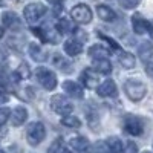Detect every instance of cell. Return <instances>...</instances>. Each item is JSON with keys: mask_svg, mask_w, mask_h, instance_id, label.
Wrapping results in <instances>:
<instances>
[{"mask_svg": "<svg viewBox=\"0 0 153 153\" xmlns=\"http://www.w3.org/2000/svg\"><path fill=\"white\" fill-rule=\"evenodd\" d=\"M46 136V129L45 124L40 121H34L28 126L26 129V139L31 146H38Z\"/></svg>", "mask_w": 153, "mask_h": 153, "instance_id": "7a4b0ae2", "label": "cell"}, {"mask_svg": "<svg viewBox=\"0 0 153 153\" xmlns=\"http://www.w3.org/2000/svg\"><path fill=\"white\" fill-rule=\"evenodd\" d=\"M89 57L92 60H100V58H109L110 57V51L101 45H94L89 49Z\"/></svg>", "mask_w": 153, "mask_h": 153, "instance_id": "2e32d148", "label": "cell"}, {"mask_svg": "<svg viewBox=\"0 0 153 153\" xmlns=\"http://www.w3.org/2000/svg\"><path fill=\"white\" fill-rule=\"evenodd\" d=\"M35 76L38 83H40L46 91H54L57 87V75L54 71H51L48 68H37L35 69Z\"/></svg>", "mask_w": 153, "mask_h": 153, "instance_id": "3957f363", "label": "cell"}, {"mask_svg": "<svg viewBox=\"0 0 153 153\" xmlns=\"http://www.w3.org/2000/svg\"><path fill=\"white\" fill-rule=\"evenodd\" d=\"M16 76H17V78H20V80H26V78H29V76H31V71H29V66L26 65V63H22V65L17 68Z\"/></svg>", "mask_w": 153, "mask_h": 153, "instance_id": "d4e9b609", "label": "cell"}, {"mask_svg": "<svg viewBox=\"0 0 153 153\" xmlns=\"http://www.w3.org/2000/svg\"><path fill=\"white\" fill-rule=\"evenodd\" d=\"M57 31L60 34H71L74 31V26H72V23L66 19H61L57 22Z\"/></svg>", "mask_w": 153, "mask_h": 153, "instance_id": "cb8c5ba5", "label": "cell"}, {"mask_svg": "<svg viewBox=\"0 0 153 153\" xmlns=\"http://www.w3.org/2000/svg\"><path fill=\"white\" fill-rule=\"evenodd\" d=\"M0 153H5V152H3V150H2V149H0Z\"/></svg>", "mask_w": 153, "mask_h": 153, "instance_id": "8d00e7d4", "label": "cell"}, {"mask_svg": "<svg viewBox=\"0 0 153 153\" xmlns=\"http://www.w3.org/2000/svg\"><path fill=\"white\" fill-rule=\"evenodd\" d=\"M138 55L141 60L149 61L153 57V43L150 42H143L141 45L138 46Z\"/></svg>", "mask_w": 153, "mask_h": 153, "instance_id": "e0dca14e", "label": "cell"}, {"mask_svg": "<svg viewBox=\"0 0 153 153\" xmlns=\"http://www.w3.org/2000/svg\"><path fill=\"white\" fill-rule=\"evenodd\" d=\"M97 94L103 98H109V97H113L117 94V84H115L112 80H106L103 83H100L97 86Z\"/></svg>", "mask_w": 153, "mask_h": 153, "instance_id": "30bf717a", "label": "cell"}, {"mask_svg": "<svg viewBox=\"0 0 153 153\" xmlns=\"http://www.w3.org/2000/svg\"><path fill=\"white\" fill-rule=\"evenodd\" d=\"M26 120H28V110L25 107L19 106L11 112V123L14 127H20L22 124L26 123Z\"/></svg>", "mask_w": 153, "mask_h": 153, "instance_id": "8fae6325", "label": "cell"}, {"mask_svg": "<svg viewBox=\"0 0 153 153\" xmlns=\"http://www.w3.org/2000/svg\"><path fill=\"white\" fill-rule=\"evenodd\" d=\"M49 3H52L54 6H57V5H61L63 3V0H48Z\"/></svg>", "mask_w": 153, "mask_h": 153, "instance_id": "836d02e7", "label": "cell"}, {"mask_svg": "<svg viewBox=\"0 0 153 153\" xmlns=\"http://www.w3.org/2000/svg\"><path fill=\"white\" fill-rule=\"evenodd\" d=\"M69 144H71V147L72 149H75L76 152H80V153H84V152H87V149H89V141L84 138V136H76V138H72L71 141H69Z\"/></svg>", "mask_w": 153, "mask_h": 153, "instance_id": "d6986e66", "label": "cell"}, {"mask_svg": "<svg viewBox=\"0 0 153 153\" xmlns=\"http://www.w3.org/2000/svg\"><path fill=\"white\" fill-rule=\"evenodd\" d=\"M124 130L126 133H129L132 136H139L143 135L144 132V124L141 121V118L135 117V115H127V117L124 118Z\"/></svg>", "mask_w": 153, "mask_h": 153, "instance_id": "52a82bcc", "label": "cell"}, {"mask_svg": "<svg viewBox=\"0 0 153 153\" xmlns=\"http://www.w3.org/2000/svg\"><path fill=\"white\" fill-rule=\"evenodd\" d=\"M61 124L65 127H69V129H78L81 126V121L76 117H74V115H66V117L61 118Z\"/></svg>", "mask_w": 153, "mask_h": 153, "instance_id": "603a6c76", "label": "cell"}, {"mask_svg": "<svg viewBox=\"0 0 153 153\" xmlns=\"http://www.w3.org/2000/svg\"><path fill=\"white\" fill-rule=\"evenodd\" d=\"M3 37V29H2V26H0V38Z\"/></svg>", "mask_w": 153, "mask_h": 153, "instance_id": "e575fe53", "label": "cell"}, {"mask_svg": "<svg viewBox=\"0 0 153 153\" xmlns=\"http://www.w3.org/2000/svg\"><path fill=\"white\" fill-rule=\"evenodd\" d=\"M97 14L103 22H113L117 20V12L112 8L106 6V5H98L97 6Z\"/></svg>", "mask_w": 153, "mask_h": 153, "instance_id": "9a60e30c", "label": "cell"}, {"mask_svg": "<svg viewBox=\"0 0 153 153\" xmlns=\"http://www.w3.org/2000/svg\"><path fill=\"white\" fill-rule=\"evenodd\" d=\"M63 89H65V92L72 98H83V95H84L83 86L76 81H72V80H66L63 83Z\"/></svg>", "mask_w": 153, "mask_h": 153, "instance_id": "9c48e42d", "label": "cell"}, {"mask_svg": "<svg viewBox=\"0 0 153 153\" xmlns=\"http://www.w3.org/2000/svg\"><path fill=\"white\" fill-rule=\"evenodd\" d=\"M124 92L132 101H141L147 95V86L138 80H127L124 83Z\"/></svg>", "mask_w": 153, "mask_h": 153, "instance_id": "6da1fadb", "label": "cell"}, {"mask_svg": "<svg viewBox=\"0 0 153 153\" xmlns=\"http://www.w3.org/2000/svg\"><path fill=\"white\" fill-rule=\"evenodd\" d=\"M65 152V149H63V141L58 138L55 139V141L51 144V147L48 149V153H63Z\"/></svg>", "mask_w": 153, "mask_h": 153, "instance_id": "4316f807", "label": "cell"}, {"mask_svg": "<svg viewBox=\"0 0 153 153\" xmlns=\"http://www.w3.org/2000/svg\"><path fill=\"white\" fill-rule=\"evenodd\" d=\"M2 22H3V26L8 29H16L20 28V19L16 12L12 11H5L2 14Z\"/></svg>", "mask_w": 153, "mask_h": 153, "instance_id": "7c38bea8", "label": "cell"}, {"mask_svg": "<svg viewBox=\"0 0 153 153\" xmlns=\"http://www.w3.org/2000/svg\"><path fill=\"white\" fill-rule=\"evenodd\" d=\"M9 117H11L9 109H8V107H0V126H3V124L8 121Z\"/></svg>", "mask_w": 153, "mask_h": 153, "instance_id": "f1b7e54d", "label": "cell"}, {"mask_svg": "<svg viewBox=\"0 0 153 153\" xmlns=\"http://www.w3.org/2000/svg\"><path fill=\"white\" fill-rule=\"evenodd\" d=\"M9 101V95H8V92L5 91V89L0 86V104H5V103H8Z\"/></svg>", "mask_w": 153, "mask_h": 153, "instance_id": "1f68e13d", "label": "cell"}, {"mask_svg": "<svg viewBox=\"0 0 153 153\" xmlns=\"http://www.w3.org/2000/svg\"><path fill=\"white\" fill-rule=\"evenodd\" d=\"M81 83L87 87V89H94L98 83V74L92 69H84L83 74H81Z\"/></svg>", "mask_w": 153, "mask_h": 153, "instance_id": "4fadbf2b", "label": "cell"}, {"mask_svg": "<svg viewBox=\"0 0 153 153\" xmlns=\"http://www.w3.org/2000/svg\"><path fill=\"white\" fill-rule=\"evenodd\" d=\"M65 52L69 55V57H76V55H80L83 52V45L78 42V40H75V38H72V40H68L65 43Z\"/></svg>", "mask_w": 153, "mask_h": 153, "instance_id": "5bb4252c", "label": "cell"}, {"mask_svg": "<svg viewBox=\"0 0 153 153\" xmlns=\"http://www.w3.org/2000/svg\"><path fill=\"white\" fill-rule=\"evenodd\" d=\"M71 17L81 25H87L92 22V11L86 3H78L71 9Z\"/></svg>", "mask_w": 153, "mask_h": 153, "instance_id": "8992f818", "label": "cell"}, {"mask_svg": "<svg viewBox=\"0 0 153 153\" xmlns=\"http://www.w3.org/2000/svg\"><path fill=\"white\" fill-rule=\"evenodd\" d=\"M54 63H55V66H58L63 72H72V71H71V69H72V65H71V63H66V65H65V60H63L61 55H55Z\"/></svg>", "mask_w": 153, "mask_h": 153, "instance_id": "484cf974", "label": "cell"}, {"mask_svg": "<svg viewBox=\"0 0 153 153\" xmlns=\"http://www.w3.org/2000/svg\"><path fill=\"white\" fill-rule=\"evenodd\" d=\"M51 107H52L55 113L61 115V117L71 115L74 110V104L69 101V98L65 95H58V94L52 95V98H51Z\"/></svg>", "mask_w": 153, "mask_h": 153, "instance_id": "277c9868", "label": "cell"}, {"mask_svg": "<svg viewBox=\"0 0 153 153\" xmlns=\"http://www.w3.org/2000/svg\"><path fill=\"white\" fill-rule=\"evenodd\" d=\"M143 153H150V152H143Z\"/></svg>", "mask_w": 153, "mask_h": 153, "instance_id": "74e56055", "label": "cell"}, {"mask_svg": "<svg viewBox=\"0 0 153 153\" xmlns=\"http://www.w3.org/2000/svg\"><path fill=\"white\" fill-rule=\"evenodd\" d=\"M132 28H133V32H135V34L143 35V34L149 32L150 23H149L141 14H133V17H132Z\"/></svg>", "mask_w": 153, "mask_h": 153, "instance_id": "ba28073f", "label": "cell"}, {"mask_svg": "<svg viewBox=\"0 0 153 153\" xmlns=\"http://www.w3.org/2000/svg\"><path fill=\"white\" fill-rule=\"evenodd\" d=\"M98 35H100L101 38H103L104 42H107V43H109V45H110V46H112L113 49H120V48H121V46H120V45H118L117 42H115V40H112L110 37H107V35H103V34H101V32H98Z\"/></svg>", "mask_w": 153, "mask_h": 153, "instance_id": "4dcf8cb0", "label": "cell"}, {"mask_svg": "<svg viewBox=\"0 0 153 153\" xmlns=\"http://www.w3.org/2000/svg\"><path fill=\"white\" fill-rule=\"evenodd\" d=\"M94 69L100 74L109 75L112 72V63L109 61V58H100V60H94Z\"/></svg>", "mask_w": 153, "mask_h": 153, "instance_id": "ac0fdd59", "label": "cell"}, {"mask_svg": "<svg viewBox=\"0 0 153 153\" xmlns=\"http://www.w3.org/2000/svg\"><path fill=\"white\" fill-rule=\"evenodd\" d=\"M118 3L124 9H135L139 3H141V0H118Z\"/></svg>", "mask_w": 153, "mask_h": 153, "instance_id": "83f0119b", "label": "cell"}, {"mask_svg": "<svg viewBox=\"0 0 153 153\" xmlns=\"http://www.w3.org/2000/svg\"><path fill=\"white\" fill-rule=\"evenodd\" d=\"M63 153H71V152H69V150H65V152H63Z\"/></svg>", "mask_w": 153, "mask_h": 153, "instance_id": "d590c367", "label": "cell"}, {"mask_svg": "<svg viewBox=\"0 0 153 153\" xmlns=\"http://www.w3.org/2000/svg\"><path fill=\"white\" fill-rule=\"evenodd\" d=\"M110 153H124V146L121 143V139L117 138V136H110L107 138V141H106Z\"/></svg>", "mask_w": 153, "mask_h": 153, "instance_id": "7402d4cb", "label": "cell"}, {"mask_svg": "<svg viewBox=\"0 0 153 153\" xmlns=\"http://www.w3.org/2000/svg\"><path fill=\"white\" fill-rule=\"evenodd\" d=\"M46 14V6L42 3H29L25 6L23 16L28 23H35Z\"/></svg>", "mask_w": 153, "mask_h": 153, "instance_id": "5b68a950", "label": "cell"}, {"mask_svg": "<svg viewBox=\"0 0 153 153\" xmlns=\"http://www.w3.org/2000/svg\"><path fill=\"white\" fill-rule=\"evenodd\" d=\"M146 72H147V75L150 76V78H153V63H149V65L146 66Z\"/></svg>", "mask_w": 153, "mask_h": 153, "instance_id": "d6a6232c", "label": "cell"}, {"mask_svg": "<svg viewBox=\"0 0 153 153\" xmlns=\"http://www.w3.org/2000/svg\"><path fill=\"white\" fill-rule=\"evenodd\" d=\"M29 55L35 60V61H45L46 60V51L42 48V46H38L35 43H31L29 45Z\"/></svg>", "mask_w": 153, "mask_h": 153, "instance_id": "44dd1931", "label": "cell"}, {"mask_svg": "<svg viewBox=\"0 0 153 153\" xmlns=\"http://www.w3.org/2000/svg\"><path fill=\"white\" fill-rule=\"evenodd\" d=\"M138 152V147L133 141H127L126 143V147H124V153H136Z\"/></svg>", "mask_w": 153, "mask_h": 153, "instance_id": "f546056e", "label": "cell"}, {"mask_svg": "<svg viewBox=\"0 0 153 153\" xmlns=\"http://www.w3.org/2000/svg\"><path fill=\"white\" fill-rule=\"evenodd\" d=\"M118 61H120V65L126 69H133L135 65H136V58L130 52H120Z\"/></svg>", "mask_w": 153, "mask_h": 153, "instance_id": "ffe728a7", "label": "cell"}]
</instances>
